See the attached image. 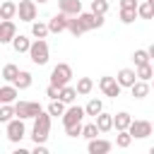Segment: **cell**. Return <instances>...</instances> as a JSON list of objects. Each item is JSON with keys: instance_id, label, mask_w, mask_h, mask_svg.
<instances>
[{"instance_id": "cell-1", "label": "cell", "mask_w": 154, "mask_h": 154, "mask_svg": "<svg viewBox=\"0 0 154 154\" xmlns=\"http://www.w3.org/2000/svg\"><path fill=\"white\" fill-rule=\"evenodd\" d=\"M51 113L48 111H41L36 118H34V128H31V140L34 144H41L48 140V132H51Z\"/></svg>"}, {"instance_id": "cell-2", "label": "cell", "mask_w": 154, "mask_h": 154, "mask_svg": "<svg viewBox=\"0 0 154 154\" xmlns=\"http://www.w3.org/2000/svg\"><path fill=\"white\" fill-rule=\"evenodd\" d=\"M70 79H72V67H70L67 63H58V65L51 70V84H53V87L63 89V87L70 84Z\"/></svg>"}, {"instance_id": "cell-3", "label": "cell", "mask_w": 154, "mask_h": 154, "mask_svg": "<svg viewBox=\"0 0 154 154\" xmlns=\"http://www.w3.org/2000/svg\"><path fill=\"white\" fill-rule=\"evenodd\" d=\"M29 58H31L34 65H46V63H48V43H46V38H36V41L31 43Z\"/></svg>"}, {"instance_id": "cell-4", "label": "cell", "mask_w": 154, "mask_h": 154, "mask_svg": "<svg viewBox=\"0 0 154 154\" xmlns=\"http://www.w3.org/2000/svg\"><path fill=\"white\" fill-rule=\"evenodd\" d=\"M5 132H7V140L10 142H19L26 137V125H24V118H12L10 123H5Z\"/></svg>"}, {"instance_id": "cell-5", "label": "cell", "mask_w": 154, "mask_h": 154, "mask_svg": "<svg viewBox=\"0 0 154 154\" xmlns=\"http://www.w3.org/2000/svg\"><path fill=\"white\" fill-rule=\"evenodd\" d=\"M99 89L103 91V96H111V99H118L120 96V82H118V77H108V75H103L101 79H99Z\"/></svg>"}, {"instance_id": "cell-6", "label": "cell", "mask_w": 154, "mask_h": 154, "mask_svg": "<svg viewBox=\"0 0 154 154\" xmlns=\"http://www.w3.org/2000/svg\"><path fill=\"white\" fill-rule=\"evenodd\" d=\"M14 111H17L19 118L29 120V118H36L43 108H41V103H36V101H17V103H14Z\"/></svg>"}, {"instance_id": "cell-7", "label": "cell", "mask_w": 154, "mask_h": 154, "mask_svg": "<svg viewBox=\"0 0 154 154\" xmlns=\"http://www.w3.org/2000/svg\"><path fill=\"white\" fill-rule=\"evenodd\" d=\"M84 116H87V111H84L82 106H72V103H70V108H67V111H65V116H63V128L79 125V123L84 120Z\"/></svg>"}, {"instance_id": "cell-8", "label": "cell", "mask_w": 154, "mask_h": 154, "mask_svg": "<svg viewBox=\"0 0 154 154\" xmlns=\"http://www.w3.org/2000/svg\"><path fill=\"white\" fill-rule=\"evenodd\" d=\"M128 130H130V135H132V137L144 140V137H149V135L154 132V123H152V120H132Z\"/></svg>"}, {"instance_id": "cell-9", "label": "cell", "mask_w": 154, "mask_h": 154, "mask_svg": "<svg viewBox=\"0 0 154 154\" xmlns=\"http://www.w3.org/2000/svg\"><path fill=\"white\" fill-rule=\"evenodd\" d=\"M36 0H19V22H36Z\"/></svg>"}, {"instance_id": "cell-10", "label": "cell", "mask_w": 154, "mask_h": 154, "mask_svg": "<svg viewBox=\"0 0 154 154\" xmlns=\"http://www.w3.org/2000/svg\"><path fill=\"white\" fill-rule=\"evenodd\" d=\"M67 24H70V14H65V12H60V10H58V14H53V17L48 19L51 34H60V31H67Z\"/></svg>"}, {"instance_id": "cell-11", "label": "cell", "mask_w": 154, "mask_h": 154, "mask_svg": "<svg viewBox=\"0 0 154 154\" xmlns=\"http://www.w3.org/2000/svg\"><path fill=\"white\" fill-rule=\"evenodd\" d=\"M79 19H82V24H84V29H87V31H91V29H101V26H103V22H106V19H103V14H96V12H91V10H89V12H82V14H79Z\"/></svg>"}, {"instance_id": "cell-12", "label": "cell", "mask_w": 154, "mask_h": 154, "mask_svg": "<svg viewBox=\"0 0 154 154\" xmlns=\"http://www.w3.org/2000/svg\"><path fill=\"white\" fill-rule=\"evenodd\" d=\"M17 36V26L12 19H2L0 22V43H12Z\"/></svg>"}, {"instance_id": "cell-13", "label": "cell", "mask_w": 154, "mask_h": 154, "mask_svg": "<svg viewBox=\"0 0 154 154\" xmlns=\"http://www.w3.org/2000/svg\"><path fill=\"white\" fill-rule=\"evenodd\" d=\"M87 149H89V154H108V152L113 149V142H108V140H99V137H94V140H89V144H87Z\"/></svg>"}, {"instance_id": "cell-14", "label": "cell", "mask_w": 154, "mask_h": 154, "mask_svg": "<svg viewBox=\"0 0 154 154\" xmlns=\"http://www.w3.org/2000/svg\"><path fill=\"white\" fill-rule=\"evenodd\" d=\"M58 10L70 17H77L82 14V0H58Z\"/></svg>"}, {"instance_id": "cell-15", "label": "cell", "mask_w": 154, "mask_h": 154, "mask_svg": "<svg viewBox=\"0 0 154 154\" xmlns=\"http://www.w3.org/2000/svg\"><path fill=\"white\" fill-rule=\"evenodd\" d=\"M116 77H118L120 87H128V89L140 79V77H137V70H132V67H123V70H118V75H116Z\"/></svg>"}, {"instance_id": "cell-16", "label": "cell", "mask_w": 154, "mask_h": 154, "mask_svg": "<svg viewBox=\"0 0 154 154\" xmlns=\"http://www.w3.org/2000/svg\"><path fill=\"white\" fill-rule=\"evenodd\" d=\"M17 96H19V89H17L12 82H7V84L0 87V101H2V103H14Z\"/></svg>"}, {"instance_id": "cell-17", "label": "cell", "mask_w": 154, "mask_h": 154, "mask_svg": "<svg viewBox=\"0 0 154 154\" xmlns=\"http://www.w3.org/2000/svg\"><path fill=\"white\" fill-rule=\"evenodd\" d=\"M149 89H152V84H149V82L137 79V82L130 87V94H132V99H144V96L149 94Z\"/></svg>"}, {"instance_id": "cell-18", "label": "cell", "mask_w": 154, "mask_h": 154, "mask_svg": "<svg viewBox=\"0 0 154 154\" xmlns=\"http://www.w3.org/2000/svg\"><path fill=\"white\" fill-rule=\"evenodd\" d=\"M94 120H96V125H99V130H101V132H108V130H113V128H116V125H113V113L101 111Z\"/></svg>"}, {"instance_id": "cell-19", "label": "cell", "mask_w": 154, "mask_h": 154, "mask_svg": "<svg viewBox=\"0 0 154 154\" xmlns=\"http://www.w3.org/2000/svg\"><path fill=\"white\" fill-rule=\"evenodd\" d=\"M130 123H132V116H130L128 111H120V113H116V116H113L116 132H118V130H128V128H130Z\"/></svg>"}, {"instance_id": "cell-20", "label": "cell", "mask_w": 154, "mask_h": 154, "mask_svg": "<svg viewBox=\"0 0 154 154\" xmlns=\"http://www.w3.org/2000/svg\"><path fill=\"white\" fill-rule=\"evenodd\" d=\"M17 12H19V5L12 2V0H5V2L0 5V17H2V19H14Z\"/></svg>"}, {"instance_id": "cell-21", "label": "cell", "mask_w": 154, "mask_h": 154, "mask_svg": "<svg viewBox=\"0 0 154 154\" xmlns=\"http://www.w3.org/2000/svg\"><path fill=\"white\" fill-rule=\"evenodd\" d=\"M31 43H34V41H29L24 34H17V36H14V41H12V48H14L17 53H29Z\"/></svg>"}, {"instance_id": "cell-22", "label": "cell", "mask_w": 154, "mask_h": 154, "mask_svg": "<svg viewBox=\"0 0 154 154\" xmlns=\"http://www.w3.org/2000/svg\"><path fill=\"white\" fill-rule=\"evenodd\" d=\"M65 106H67L65 101H60V99H53V101L48 103V108H46V111H48V113H51L53 118H58V116L63 118V116H65V111H67Z\"/></svg>"}, {"instance_id": "cell-23", "label": "cell", "mask_w": 154, "mask_h": 154, "mask_svg": "<svg viewBox=\"0 0 154 154\" xmlns=\"http://www.w3.org/2000/svg\"><path fill=\"white\" fill-rule=\"evenodd\" d=\"M132 135H130V130H118V135H116V147L118 149H128L130 144H132Z\"/></svg>"}, {"instance_id": "cell-24", "label": "cell", "mask_w": 154, "mask_h": 154, "mask_svg": "<svg viewBox=\"0 0 154 154\" xmlns=\"http://www.w3.org/2000/svg\"><path fill=\"white\" fill-rule=\"evenodd\" d=\"M67 31L77 38V36H82L87 29H84V24H82V19H79V14L77 17H70V24H67Z\"/></svg>"}, {"instance_id": "cell-25", "label": "cell", "mask_w": 154, "mask_h": 154, "mask_svg": "<svg viewBox=\"0 0 154 154\" xmlns=\"http://www.w3.org/2000/svg\"><path fill=\"white\" fill-rule=\"evenodd\" d=\"M51 34V26L43 24V22H31V36L34 38H46Z\"/></svg>"}, {"instance_id": "cell-26", "label": "cell", "mask_w": 154, "mask_h": 154, "mask_svg": "<svg viewBox=\"0 0 154 154\" xmlns=\"http://www.w3.org/2000/svg\"><path fill=\"white\" fill-rule=\"evenodd\" d=\"M31 82H34V77H31V72H26V70H22V72H19V77H17V79H14L12 84H14V87H17L19 91H22V89H29V87H31Z\"/></svg>"}, {"instance_id": "cell-27", "label": "cell", "mask_w": 154, "mask_h": 154, "mask_svg": "<svg viewBox=\"0 0 154 154\" xmlns=\"http://www.w3.org/2000/svg\"><path fill=\"white\" fill-rule=\"evenodd\" d=\"M77 96H79L77 87H70V84H67V87H63V89H60V96H58V99H60V101H65V103H75V99H77Z\"/></svg>"}, {"instance_id": "cell-28", "label": "cell", "mask_w": 154, "mask_h": 154, "mask_svg": "<svg viewBox=\"0 0 154 154\" xmlns=\"http://www.w3.org/2000/svg\"><path fill=\"white\" fill-rule=\"evenodd\" d=\"M132 63H135V67L152 63V55H149V51H144V48H137V51L132 53Z\"/></svg>"}, {"instance_id": "cell-29", "label": "cell", "mask_w": 154, "mask_h": 154, "mask_svg": "<svg viewBox=\"0 0 154 154\" xmlns=\"http://www.w3.org/2000/svg\"><path fill=\"white\" fill-rule=\"evenodd\" d=\"M91 89H94V79H91V77H79V79H77V91H79V96L91 94Z\"/></svg>"}, {"instance_id": "cell-30", "label": "cell", "mask_w": 154, "mask_h": 154, "mask_svg": "<svg viewBox=\"0 0 154 154\" xmlns=\"http://www.w3.org/2000/svg\"><path fill=\"white\" fill-rule=\"evenodd\" d=\"M84 111H87V116L96 118V116L103 111V101H101V99H89V103L84 106Z\"/></svg>"}, {"instance_id": "cell-31", "label": "cell", "mask_w": 154, "mask_h": 154, "mask_svg": "<svg viewBox=\"0 0 154 154\" xmlns=\"http://www.w3.org/2000/svg\"><path fill=\"white\" fill-rule=\"evenodd\" d=\"M19 72H22V70H19L17 65H12V63H7V65L2 67V79H5V82H14V79L19 77Z\"/></svg>"}, {"instance_id": "cell-32", "label": "cell", "mask_w": 154, "mask_h": 154, "mask_svg": "<svg viewBox=\"0 0 154 154\" xmlns=\"http://www.w3.org/2000/svg\"><path fill=\"white\" fill-rule=\"evenodd\" d=\"M137 14H140V19H154V5L142 0L140 7H137Z\"/></svg>"}, {"instance_id": "cell-33", "label": "cell", "mask_w": 154, "mask_h": 154, "mask_svg": "<svg viewBox=\"0 0 154 154\" xmlns=\"http://www.w3.org/2000/svg\"><path fill=\"white\" fill-rule=\"evenodd\" d=\"M12 118H17L14 106L12 103H2V108H0V123H10Z\"/></svg>"}, {"instance_id": "cell-34", "label": "cell", "mask_w": 154, "mask_h": 154, "mask_svg": "<svg viewBox=\"0 0 154 154\" xmlns=\"http://www.w3.org/2000/svg\"><path fill=\"white\" fill-rule=\"evenodd\" d=\"M137 77H140V79H144V82H152V79H154L152 63H147V65H140V67H137Z\"/></svg>"}, {"instance_id": "cell-35", "label": "cell", "mask_w": 154, "mask_h": 154, "mask_svg": "<svg viewBox=\"0 0 154 154\" xmlns=\"http://www.w3.org/2000/svg\"><path fill=\"white\" fill-rule=\"evenodd\" d=\"M99 132H101V130H99V125H96V120H94V123H87V125H84L82 137H84V140H94Z\"/></svg>"}, {"instance_id": "cell-36", "label": "cell", "mask_w": 154, "mask_h": 154, "mask_svg": "<svg viewBox=\"0 0 154 154\" xmlns=\"http://www.w3.org/2000/svg\"><path fill=\"white\" fill-rule=\"evenodd\" d=\"M137 17H140L137 10H120V22H123V24H132Z\"/></svg>"}, {"instance_id": "cell-37", "label": "cell", "mask_w": 154, "mask_h": 154, "mask_svg": "<svg viewBox=\"0 0 154 154\" xmlns=\"http://www.w3.org/2000/svg\"><path fill=\"white\" fill-rule=\"evenodd\" d=\"M91 12L106 14V12H108V0H91Z\"/></svg>"}, {"instance_id": "cell-38", "label": "cell", "mask_w": 154, "mask_h": 154, "mask_svg": "<svg viewBox=\"0 0 154 154\" xmlns=\"http://www.w3.org/2000/svg\"><path fill=\"white\" fill-rule=\"evenodd\" d=\"M82 130H84V123L72 125V128H65V135H67V137H82Z\"/></svg>"}, {"instance_id": "cell-39", "label": "cell", "mask_w": 154, "mask_h": 154, "mask_svg": "<svg viewBox=\"0 0 154 154\" xmlns=\"http://www.w3.org/2000/svg\"><path fill=\"white\" fill-rule=\"evenodd\" d=\"M46 96L53 101V99H58V96H60V89H58V87H53V84H48V87H46Z\"/></svg>"}, {"instance_id": "cell-40", "label": "cell", "mask_w": 154, "mask_h": 154, "mask_svg": "<svg viewBox=\"0 0 154 154\" xmlns=\"http://www.w3.org/2000/svg\"><path fill=\"white\" fill-rule=\"evenodd\" d=\"M140 2L137 0H120V10H137Z\"/></svg>"}, {"instance_id": "cell-41", "label": "cell", "mask_w": 154, "mask_h": 154, "mask_svg": "<svg viewBox=\"0 0 154 154\" xmlns=\"http://www.w3.org/2000/svg\"><path fill=\"white\" fill-rule=\"evenodd\" d=\"M34 154H48V149H46V142L36 144V147H34Z\"/></svg>"}, {"instance_id": "cell-42", "label": "cell", "mask_w": 154, "mask_h": 154, "mask_svg": "<svg viewBox=\"0 0 154 154\" xmlns=\"http://www.w3.org/2000/svg\"><path fill=\"white\" fill-rule=\"evenodd\" d=\"M147 51H149V55H152V60H154V43H152V46H149Z\"/></svg>"}, {"instance_id": "cell-43", "label": "cell", "mask_w": 154, "mask_h": 154, "mask_svg": "<svg viewBox=\"0 0 154 154\" xmlns=\"http://www.w3.org/2000/svg\"><path fill=\"white\" fill-rule=\"evenodd\" d=\"M36 2H38V5H43V2H48V0H36Z\"/></svg>"}, {"instance_id": "cell-44", "label": "cell", "mask_w": 154, "mask_h": 154, "mask_svg": "<svg viewBox=\"0 0 154 154\" xmlns=\"http://www.w3.org/2000/svg\"><path fill=\"white\" fill-rule=\"evenodd\" d=\"M149 152H152V154H154V147H152V149H149Z\"/></svg>"}, {"instance_id": "cell-45", "label": "cell", "mask_w": 154, "mask_h": 154, "mask_svg": "<svg viewBox=\"0 0 154 154\" xmlns=\"http://www.w3.org/2000/svg\"><path fill=\"white\" fill-rule=\"evenodd\" d=\"M147 2H152V5H154V0H147Z\"/></svg>"}, {"instance_id": "cell-46", "label": "cell", "mask_w": 154, "mask_h": 154, "mask_svg": "<svg viewBox=\"0 0 154 154\" xmlns=\"http://www.w3.org/2000/svg\"><path fill=\"white\" fill-rule=\"evenodd\" d=\"M152 89H154V79H152Z\"/></svg>"}, {"instance_id": "cell-47", "label": "cell", "mask_w": 154, "mask_h": 154, "mask_svg": "<svg viewBox=\"0 0 154 154\" xmlns=\"http://www.w3.org/2000/svg\"><path fill=\"white\" fill-rule=\"evenodd\" d=\"M152 123H154V120H152Z\"/></svg>"}]
</instances>
